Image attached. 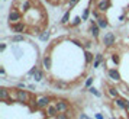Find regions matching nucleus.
Instances as JSON below:
<instances>
[{"mask_svg": "<svg viewBox=\"0 0 129 119\" xmlns=\"http://www.w3.org/2000/svg\"><path fill=\"white\" fill-rule=\"evenodd\" d=\"M126 110H129V102H126Z\"/></svg>", "mask_w": 129, "mask_h": 119, "instance_id": "nucleus-39", "label": "nucleus"}, {"mask_svg": "<svg viewBox=\"0 0 129 119\" xmlns=\"http://www.w3.org/2000/svg\"><path fill=\"white\" fill-rule=\"evenodd\" d=\"M128 15H129V6H128Z\"/></svg>", "mask_w": 129, "mask_h": 119, "instance_id": "nucleus-40", "label": "nucleus"}, {"mask_svg": "<svg viewBox=\"0 0 129 119\" xmlns=\"http://www.w3.org/2000/svg\"><path fill=\"white\" fill-rule=\"evenodd\" d=\"M51 100H57L52 96H39L36 97V109H47L48 105H51Z\"/></svg>", "mask_w": 129, "mask_h": 119, "instance_id": "nucleus-4", "label": "nucleus"}, {"mask_svg": "<svg viewBox=\"0 0 129 119\" xmlns=\"http://www.w3.org/2000/svg\"><path fill=\"white\" fill-rule=\"evenodd\" d=\"M5 49H6V44H2V45H0V51H2V52H3V51H5Z\"/></svg>", "mask_w": 129, "mask_h": 119, "instance_id": "nucleus-37", "label": "nucleus"}, {"mask_svg": "<svg viewBox=\"0 0 129 119\" xmlns=\"http://www.w3.org/2000/svg\"><path fill=\"white\" fill-rule=\"evenodd\" d=\"M84 57H86V63H87V64H91L94 60H96V55H93V54L90 52V51H86Z\"/></svg>", "mask_w": 129, "mask_h": 119, "instance_id": "nucleus-20", "label": "nucleus"}, {"mask_svg": "<svg viewBox=\"0 0 129 119\" xmlns=\"http://www.w3.org/2000/svg\"><path fill=\"white\" fill-rule=\"evenodd\" d=\"M96 60H99V61H102V63H103V61H105V57H103V54H96Z\"/></svg>", "mask_w": 129, "mask_h": 119, "instance_id": "nucleus-31", "label": "nucleus"}, {"mask_svg": "<svg viewBox=\"0 0 129 119\" xmlns=\"http://www.w3.org/2000/svg\"><path fill=\"white\" fill-rule=\"evenodd\" d=\"M107 95L110 96L112 99L119 97V90H117V87H115V86H109V89H107Z\"/></svg>", "mask_w": 129, "mask_h": 119, "instance_id": "nucleus-14", "label": "nucleus"}, {"mask_svg": "<svg viewBox=\"0 0 129 119\" xmlns=\"http://www.w3.org/2000/svg\"><path fill=\"white\" fill-rule=\"evenodd\" d=\"M100 16H102V12H100V10H97V9H93V10H91V18H93V19L97 20Z\"/></svg>", "mask_w": 129, "mask_h": 119, "instance_id": "nucleus-26", "label": "nucleus"}, {"mask_svg": "<svg viewBox=\"0 0 129 119\" xmlns=\"http://www.w3.org/2000/svg\"><path fill=\"white\" fill-rule=\"evenodd\" d=\"M110 6H112V0H97V6H96V9L100 10L102 13H105L107 9H110Z\"/></svg>", "mask_w": 129, "mask_h": 119, "instance_id": "nucleus-8", "label": "nucleus"}, {"mask_svg": "<svg viewBox=\"0 0 129 119\" xmlns=\"http://www.w3.org/2000/svg\"><path fill=\"white\" fill-rule=\"evenodd\" d=\"M83 47L86 48V49H88V48L91 47V41H86V42H84V45H83Z\"/></svg>", "mask_w": 129, "mask_h": 119, "instance_id": "nucleus-33", "label": "nucleus"}, {"mask_svg": "<svg viewBox=\"0 0 129 119\" xmlns=\"http://www.w3.org/2000/svg\"><path fill=\"white\" fill-rule=\"evenodd\" d=\"M91 15V10H90V7H86L84 9V12H83V15H81V19L83 20H87V18Z\"/></svg>", "mask_w": 129, "mask_h": 119, "instance_id": "nucleus-25", "label": "nucleus"}, {"mask_svg": "<svg viewBox=\"0 0 129 119\" xmlns=\"http://www.w3.org/2000/svg\"><path fill=\"white\" fill-rule=\"evenodd\" d=\"M32 78H34L35 81H41L42 78H44V71H42V70H39V68H38V70H36V71H35V74L32 76Z\"/></svg>", "mask_w": 129, "mask_h": 119, "instance_id": "nucleus-19", "label": "nucleus"}, {"mask_svg": "<svg viewBox=\"0 0 129 119\" xmlns=\"http://www.w3.org/2000/svg\"><path fill=\"white\" fill-rule=\"evenodd\" d=\"M42 64H44V68H45V70H49V68H51V64H52V63H51V57L45 54V57L42 58Z\"/></svg>", "mask_w": 129, "mask_h": 119, "instance_id": "nucleus-17", "label": "nucleus"}, {"mask_svg": "<svg viewBox=\"0 0 129 119\" xmlns=\"http://www.w3.org/2000/svg\"><path fill=\"white\" fill-rule=\"evenodd\" d=\"M45 110V116H49V118H54V116H57L58 115V109L55 106V103H51V105H48L47 109H44Z\"/></svg>", "mask_w": 129, "mask_h": 119, "instance_id": "nucleus-9", "label": "nucleus"}, {"mask_svg": "<svg viewBox=\"0 0 129 119\" xmlns=\"http://www.w3.org/2000/svg\"><path fill=\"white\" fill-rule=\"evenodd\" d=\"M30 97H32V95H30L28 90H25V89H16L15 90V99H16V102H19V103H29L30 100Z\"/></svg>", "mask_w": 129, "mask_h": 119, "instance_id": "nucleus-1", "label": "nucleus"}, {"mask_svg": "<svg viewBox=\"0 0 129 119\" xmlns=\"http://www.w3.org/2000/svg\"><path fill=\"white\" fill-rule=\"evenodd\" d=\"M54 103H55V106L58 109V113L68 112V110H70V103L65 100V99H57Z\"/></svg>", "mask_w": 129, "mask_h": 119, "instance_id": "nucleus-7", "label": "nucleus"}, {"mask_svg": "<svg viewBox=\"0 0 129 119\" xmlns=\"http://www.w3.org/2000/svg\"><path fill=\"white\" fill-rule=\"evenodd\" d=\"M112 119H116V118H112Z\"/></svg>", "mask_w": 129, "mask_h": 119, "instance_id": "nucleus-41", "label": "nucleus"}, {"mask_svg": "<svg viewBox=\"0 0 129 119\" xmlns=\"http://www.w3.org/2000/svg\"><path fill=\"white\" fill-rule=\"evenodd\" d=\"M25 41V35H22V34H16V35L10 36V42H23Z\"/></svg>", "mask_w": 129, "mask_h": 119, "instance_id": "nucleus-18", "label": "nucleus"}, {"mask_svg": "<svg viewBox=\"0 0 129 119\" xmlns=\"http://www.w3.org/2000/svg\"><path fill=\"white\" fill-rule=\"evenodd\" d=\"M96 119H105V118H103L102 113H97V115H96Z\"/></svg>", "mask_w": 129, "mask_h": 119, "instance_id": "nucleus-38", "label": "nucleus"}, {"mask_svg": "<svg viewBox=\"0 0 129 119\" xmlns=\"http://www.w3.org/2000/svg\"><path fill=\"white\" fill-rule=\"evenodd\" d=\"M107 74H109V77H110L113 81L120 83V73L117 71L116 68H109V70H107Z\"/></svg>", "mask_w": 129, "mask_h": 119, "instance_id": "nucleus-10", "label": "nucleus"}, {"mask_svg": "<svg viewBox=\"0 0 129 119\" xmlns=\"http://www.w3.org/2000/svg\"><path fill=\"white\" fill-rule=\"evenodd\" d=\"M88 92H90V93H91V95H94V96H97V97H100V92L97 89H96V87H93V86H90V87H88Z\"/></svg>", "mask_w": 129, "mask_h": 119, "instance_id": "nucleus-27", "label": "nucleus"}, {"mask_svg": "<svg viewBox=\"0 0 129 119\" xmlns=\"http://www.w3.org/2000/svg\"><path fill=\"white\" fill-rule=\"evenodd\" d=\"M93 81H94V77H88L87 80H86V84H84V86L88 89L90 86H93Z\"/></svg>", "mask_w": 129, "mask_h": 119, "instance_id": "nucleus-29", "label": "nucleus"}, {"mask_svg": "<svg viewBox=\"0 0 129 119\" xmlns=\"http://www.w3.org/2000/svg\"><path fill=\"white\" fill-rule=\"evenodd\" d=\"M54 86H55L58 90H68L70 89V83L62 81V80H57V81H54Z\"/></svg>", "mask_w": 129, "mask_h": 119, "instance_id": "nucleus-13", "label": "nucleus"}, {"mask_svg": "<svg viewBox=\"0 0 129 119\" xmlns=\"http://www.w3.org/2000/svg\"><path fill=\"white\" fill-rule=\"evenodd\" d=\"M10 28H12V32H15V34H25L29 26L26 25V22H22V20H20L18 23H12Z\"/></svg>", "mask_w": 129, "mask_h": 119, "instance_id": "nucleus-6", "label": "nucleus"}, {"mask_svg": "<svg viewBox=\"0 0 129 119\" xmlns=\"http://www.w3.org/2000/svg\"><path fill=\"white\" fill-rule=\"evenodd\" d=\"M12 51H13V54H15V57H16V58H20V55H22V49H20V48L19 47H12Z\"/></svg>", "mask_w": 129, "mask_h": 119, "instance_id": "nucleus-24", "label": "nucleus"}, {"mask_svg": "<svg viewBox=\"0 0 129 119\" xmlns=\"http://www.w3.org/2000/svg\"><path fill=\"white\" fill-rule=\"evenodd\" d=\"M128 95H129V92H128Z\"/></svg>", "mask_w": 129, "mask_h": 119, "instance_id": "nucleus-42", "label": "nucleus"}, {"mask_svg": "<svg viewBox=\"0 0 129 119\" xmlns=\"http://www.w3.org/2000/svg\"><path fill=\"white\" fill-rule=\"evenodd\" d=\"M102 44H103L106 48H112L116 44V35H115L113 32H106L105 36L102 38Z\"/></svg>", "mask_w": 129, "mask_h": 119, "instance_id": "nucleus-5", "label": "nucleus"}, {"mask_svg": "<svg viewBox=\"0 0 129 119\" xmlns=\"http://www.w3.org/2000/svg\"><path fill=\"white\" fill-rule=\"evenodd\" d=\"M55 118H57V119H71L70 110H68V112H62V113H58V115H57Z\"/></svg>", "mask_w": 129, "mask_h": 119, "instance_id": "nucleus-23", "label": "nucleus"}, {"mask_svg": "<svg viewBox=\"0 0 129 119\" xmlns=\"http://www.w3.org/2000/svg\"><path fill=\"white\" fill-rule=\"evenodd\" d=\"M112 61H113L115 64H119V63H120V57H119V54H112Z\"/></svg>", "mask_w": 129, "mask_h": 119, "instance_id": "nucleus-28", "label": "nucleus"}, {"mask_svg": "<svg viewBox=\"0 0 129 119\" xmlns=\"http://www.w3.org/2000/svg\"><path fill=\"white\" fill-rule=\"evenodd\" d=\"M22 12L19 10L18 7H12L10 9V12H9V16H7V20H9V25L12 23H18V22H20L22 20Z\"/></svg>", "mask_w": 129, "mask_h": 119, "instance_id": "nucleus-3", "label": "nucleus"}, {"mask_svg": "<svg viewBox=\"0 0 129 119\" xmlns=\"http://www.w3.org/2000/svg\"><path fill=\"white\" fill-rule=\"evenodd\" d=\"M83 22V19L80 18V16H76V18H73L71 19V22H70V26H73V28H76V26H78V25Z\"/></svg>", "mask_w": 129, "mask_h": 119, "instance_id": "nucleus-22", "label": "nucleus"}, {"mask_svg": "<svg viewBox=\"0 0 129 119\" xmlns=\"http://www.w3.org/2000/svg\"><path fill=\"white\" fill-rule=\"evenodd\" d=\"M100 64H102V61H99V60H94V61H93V68H97Z\"/></svg>", "mask_w": 129, "mask_h": 119, "instance_id": "nucleus-32", "label": "nucleus"}, {"mask_svg": "<svg viewBox=\"0 0 129 119\" xmlns=\"http://www.w3.org/2000/svg\"><path fill=\"white\" fill-rule=\"evenodd\" d=\"M13 7H18L22 13H28L32 9V0H15Z\"/></svg>", "mask_w": 129, "mask_h": 119, "instance_id": "nucleus-2", "label": "nucleus"}, {"mask_svg": "<svg viewBox=\"0 0 129 119\" xmlns=\"http://www.w3.org/2000/svg\"><path fill=\"white\" fill-rule=\"evenodd\" d=\"M9 97H12V93H10V90L6 89V87H2V89H0V100L5 102V100H7Z\"/></svg>", "mask_w": 129, "mask_h": 119, "instance_id": "nucleus-12", "label": "nucleus"}, {"mask_svg": "<svg viewBox=\"0 0 129 119\" xmlns=\"http://www.w3.org/2000/svg\"><path fill=\"white\" fill-rule=\"evenodd\" d=\"M0 76H2V77H6V71H5V68H3V67L0 68Z\"/></svg>", "mask_w": 129, "mask_h": 119, "instance_id": "nucleus-35", "label": "nucleus"}, {"mask_svg": "<svg viewBox=\"0 0 129 119\" xmlns=\"http://www.w3.org/2000/svg\"><path fill=\"white\" fill-rule=\"evenodd\" d=\"M97 25H99L100 29H106V28L109 26V22H107V19H106L105 16H100V18L97 19Z\"/></svg>", "mask_w": 129, "mask_h": 119, "instance_id": "nucleus-16", "label": "nucleus"}, {"mask_svg": "<svg viewBox=\"0 0 129 119\" xmlns=\"http://www.w3.org/2000/svg\"><path fill=\"white\" fill-rule=\"evenodd\" d=\"M49 35H51V32H49L48 29H44L41 32V35H39V39L45 42V41H48V39H49Z\"/></svg>", "mask_w": 129, "mask_h": 119, "instance_id": "nucleus-21", "label": "nucleus"}, {"mask_svg": "<svg viewBox=\"0 0 129 119\" xmlns=\"http://www.w3.org/2000/svg\"><path fill=\"white\" fill-rule=\"evenodd\" d=\"M126 102L128 100H125V99H122V97L119 96V97H115V99H113V105L117 106L119 109H126Z\"/></svg>", "mask_w": 129, "mask_h": 119, "instance_id": "nucleus-11", "label": "nucleus"}, {"mask_svg": "<svg viewBox=\"0 0 129 119\" xmlns=\"http://www.w3.org/2000/svg\"><path fill=\"white\" fill-rule=\"evenodd\" d=\"M78 119H91V118H88L86 113H80V116H78Z\"/></svg>", "mask_w": 129, "mask_h": 119, "instance_id": "nucleus-34", "label": "nucleus"}, {"mask_svg": "<svg viewBox=\"0 0 129 119\" xmlns=\"http://www.w3.org/2000/svg\"><path fill=\"white\" fill-rule=\"evenodd\" d=\"M70 15H71V9H67V12L64 13V16H62L61 20H59V23L61 25H68L70 23Z\"/></svg>", "mask_w": 129, "mask_h": 119, "instance_id": "nucleus-15", "label": "nucleus"}, {"mask_svg": "<svg viewBox=\"0 0 129 119\" xmlns=\"http://www.w3.org/2000/svg\"><path fill=\"white\" fill-rule=\"evenodd\" d=\"M77 2H78V0H70V5H68V9H71V10H73V7H74V6L77 5Z\"/></svg>", "mask_w": 129, "mask_h": 119, "instance_id": "nucleus-30", "label": "nucleus"}, {"mask_svg": "<svg viewBox=\"0 0 129 119\" xmlns=\"http://www.w3.org/2000/svg\"><path fill=\"white\" fill-rule=\"evenodd\" d=\"M18 87H19V89H25V87H26V84H25L23 81H20V83H18Z\"/></svg>", "mask_w": 129, "mask_h": 119, "instance_id": "nucleus-36", "label": "nucleus"}]
</instances>
